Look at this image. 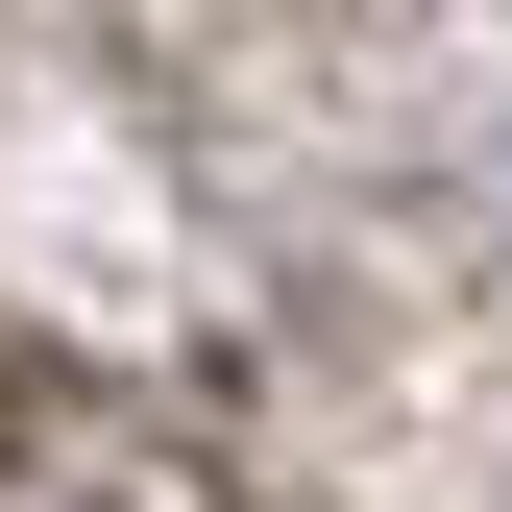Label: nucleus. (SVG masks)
<instances>
[{"label":"nucleus","instance_id":"1","mask_svg":"<svg viewBox=\"0 0 512 512\" xmlns=\"http://www.w3.org/2000/svg\"><path fill=\"white\" fill-rule=\"evenodd\" d=\"M0 512H196L98 391H0Z\"/></svg>","mask_w":512,"mask_h":512}]
</instances>
